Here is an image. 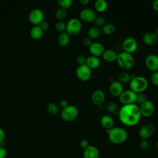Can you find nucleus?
Listing matches in <instances>:
<instances>
[{"label":"nucleus","instance_id":"1","mask_svg":"<svg viewBox=\"0 0 158 158\" xmlns=\"http://www.w3.org/2000/svg\"><path fill=\"white\" fill-rule=\"evenodd\" d=\"M120 121L125 125L133 127L138 123L141 115L139 106L136 104L123 105L118 114Z\"/></svg>","mask_w":158,"mask_h":158},{"label":"nucleus","instance_id":"2","mask_svg":"<svg viewBox=\"0 0 158 158\" xmlns=\"http://www.w3.org/2000/svg\"><path fill=\"white\" fill-rule=\"evenodd\" d=\"M109 140L113 144H120L123 143L128 139L127 131L119 127H114L110 130H106Z\"/></svg>","mask_w":158,"mask_h":158},{"label":"nucleus","instance_id":"3","mask_svg":"<svg viewBox=\"0 0 158 158\" xmlns=\"http://www.w3.org/2000/svg\"><path fill=\"white\" fill-rule=\"evenodd\" d=\"M130 88L136 93H143L148 86V81L146 78L142 76H135L131 77L130 81Z\"/></svg>","mask_w":158,"mask_h":158},{"label":"nucleus","instance_id":"4","mask_svg":"<svg viewBox=\"0 0 158 158\" xmlns=\"http://www.w3.org/2000/svg\"><path fill=\"white\" fill-rule=\"evenodd\" d=\"M116 61L121 69L126 70L131 69L135 63V59L132 54L125 51L122 52L117 55Z\"/></svg>","mask_w":158,"mask_h":158},{"label":"nucleus","instance_id":"5","mask_svg":"<svg viewBox=\"0 0 158 158\" xmlns=\"http://www.w3.org/2000/svg\"><path fill=\"white\" fill-rule=\"evenodd\" d=\"M78 115V108L73 105H69L65 108L62 109L60 116L66 122H72L77 118Z\"/></svg>","mask_w":158,"mask_h":158},{"label":"nucleus","instance_id":"6","mask_svg":"<svg viewBox=\"0 0 158 158\" xmlns=\"http://www.w3.org/2000/svg\"><path fill=\"white\" fill-rule=\"evenodd\" d=\"M81 28L82 25L80 20L77 18H72L66 23L65 31L70 36H76L81 32Z\"/></svg>","mask_w":158,"mask_h":158},{"label":"nucleus","instance_id":"7","mask_svg":"<svg viewBox=\"0 0 158 158\" xmlns=\"http://www.w3.org/2000/svg\"><path fill=\"white\" fill-rule=\"evenodd\" d=\"M76 75L80 80L87 81L91 78L92 71L86 64L78 65L76 70Z\"/></svg>","mask_w":158,"mask_h":158},{"label":"nucleus","instance_id":"8","mask_svg":"<svg viewBox=\"0 0 158 158\" xmlns=\"http://www.w3.org/2000/svg\"><path fill=\"white\" fill-rule=\"evenodd\" d=\"M139 109L141 116L144 117H149L154 114L155 110V106L152 101L147 99L144 102L139 105Z\"/></svg>","mask_w":158,"mask_h":158},{"label":"nucleus","instance_id":"9","mask_svg":"<svg viewBox=\"0 0 158 158\" xmlns=\"http://www.w3.org/2000/svg\"><path fill=\"white\" fill-rule=\"evenodd\" d=\"M136 93L131 89L123 91L118 97L120 102L123 105L135 104Z\"/></svg>","mask_w":158,"mask_h":158},{"label":"nucleus","instance_id":"10","mask_svg":"<svg viewBox=\"0 0 158 158\" xmlns=\"http://www.w3.org/2000/svg\"><path fill=\"white\" fill-rule=\"evenodd\" d=\"M44 15L43 12L38 8L34 9L29 14L28 19L34 25H39L44 20Z\"/></svg>","mask_w":158,"mask_h":158},{"label":"nucleus","instance_id":"11","mask_svg":"<svg viewBox=\"0 0 158 158\" xmlns=\"http://www.w3.org/2000/svg\"><path fill=\"white\" fill-rule=\"evenodd\" d=\"M154 126L151 123H147L140 128L138 131V135L141 139H148L154 134Z\"/></svg>","mask_w":158,"mask_h":158},{"label":"nucleus","instance_id":"12","mask_svg":"<svg viewBox=\"0 0 158 158\" xmlns=\"http://www.w3.org/2000/svg\"><path fill=\"white\" fill-rule=\"evenodd\" d=\"M122 46L125 52L132 54L138 49V43L133 37L126 38L122 44Z\"/></svg>","mask_w":158,"mask_h":158},{"label":"nucleus","instance_id":"13","mask_svg":"<svg viewBox=\"0 0 158 158\" xmlns=\"http://www.w3.org/2000/svg\"><path fill=\"white\" fill-rule=\"evenodd\" d=\"M96 17V12L94 10L89 8H85L80 10L79 13L80 19L87 23L93 22Z\"/></svg>","mask_w":158,"mask_h":158},{"label":"nucleus","instance_id":"14","mask_svg":"<svg viewBox=\"0 0 158 158\" xmlns=\"http://www.w3.org/2000/svg\"><path fill=\"white\" fill-rule=\"evenodd\" d=\"M145 65L147 69L152 72L158 71V56L148 55L145 59Z\"/></svg>","mask_w":158,"mask_h":158},{"label":"nucleus","instance_id":"15","mask_svg":"<svg viewBox=\"0 0 158 158\" xmlns=\"http://www.w3.org/2000/svg\"><path fill=\"white\" fill-rule=\"evenodd\" d=\"M109 91L112 96L119 97L124 91L123 85L119 81H114L110 84Z\"/></svg>","mask_w":158,"mask_h":158},{"label":"nucleus","instance_id":"16","mask_svg":"<svg viewBox=\"0 0 158 158\" xmlns=\"http://www.w3.org/2000/svg\"><path fill=\"white\" fill-rule=\"evenodd\" d=\"M91 101L92 102L97 106H100L102 105L105 101L106 96L103 91L101 89L95 90L91 94Z\"/></svg>","mask_w":158,"mask_h":158},{"label":"nucleus","instance_id":"17","mask_svg":"<svg viewBox=\"0 0 158 158\" xmlns=\"http://www.w3.org/2000/svg\"><path fill=\"white\" fill-rule=\"evenodd\" d=\"M105 51V48L102 44L99 42H93L89 47V51L91 56L96 57L102 56Z\"/></svg>","mask_w":158,"mask_h":158},{"label":"nucleus","instance_id":"18","mask_svg":"<svg viewBox=\"0 0 158 158\" xmlns=\"http://www.w3.org/2000/svg\"><path fill=\"white\" fill-rule=\"evenodd\" d=\"M99 152L98 148L94 146L89 145L83 151V158H99Z\"/></svg>","mask_w":158,"mask_h":158},{"label":"nucleus","instance_id":"19","mask_svg":"<svg viewBox=\"0 0 158 158\" xmlns=\"http://www.w3.org/2000/svg\"><path fill=\"white\" fill-rule=\"evenodd\" d=\"M100 123L104 129L108 130L114 127V120L110 115H104L101 118Z\"/></svg>","mask_w":158,"mask_h":158},{"label":"nucleus","instance_id":"20","mask_svg":"<svg viewBox=\"0 0 158 158\" xmlns=\"http://www.w3.org/2000/svg\"><path fill=\"white\" fill-rule=\"evenodd\" d=\"M158 38L153 32H147L143 36V43L148 46H152L156 44Z\"/></svg>","mask_w":158,"mask_h":158},{"label":"nucleus","instance_id":"21","mask_svg":"<svg viewBox=\"0 0 158 158\" xmlns=\"http://www.w3.org/2000/svg\"><path fill=\"white\" fill-rule=\"evenodd\" d=\"M117 54L116 52L112 49L105 50L102 55L103 59L107 62H112L117 60Z\"/></svg>","mask_w":158,"mask_h":158},{"label":"nucleus","instance_id":"22","mask_svg":"<svg viewBox=\"0 0 158 158\" xmlns=\"http://www.w3.org/2000/svg\"><path fill=\"white\" fill-rule=\"evenodd\" d=\"M100 64H101V61L98 57L90 56L86 58V65L88 67H89L91 70L98 68L100 65Z\"/></svg>","mask_w":158,"mask_h":158},{"label":"nucleus","instance_id":"23","mask_svg":"<svg viewBox=\"0 0 158 158\" xmlns=\"http://www.w3.org/2000/svg\"><path fill=\"white\" fill-rule=\"evenodd\" d=\"M106 109L109 113L118 116L120 107H119V106L114 102L109 101L106 104Z\"/></svg>","mask_w":158,"mask_h":158},{"label":"nucleus","instance_id":"24","mask_svg":"<svg viewBox=\"0 0 158 158\" xmlns=\"http://www.w3.org/2000/svg\"><path fill=\"white\" fill-rule=\"evenodd\" d=\"M70 35L66 32H62L60 33L57 37V42L59 45L61 46H66L70 43Z\"/></svg>","mask_w":158,"mask_h":158},{"label":"nucleus","instance_id":"25","mask_svg":"<svg viewBox=\"0 0 158 158\" xmlns=\"http://www.w3.org/2000/svg\"><path fill=\"white\" fill-rule=\"evenodd\" d=\"M95 10L98 12H105L108 7V3L106 0H96L94 4Z\"/></svg>","mask_w":158,"mask_h":158},{"label":"nucleus","instance_id":"26","mask_svg":"<svg viewBox=\"0 0 158 158\" xmlns=\"http://www.w3.org/2000/svg\"><path fill=\"white\" fill-rule=\"evenodd\" d=\"M43 35V31L39 25H34L30 30V35L34 40L40 39Z\"/></svg>","mask_w":158,"mask_h":158},{"label":"nucleus","instance_id":"27","mask_svg":"<svg viewBox=\"0 0 158 158\" xmlns=\"http://www.w3.org/2000/svg\"><path fill=\"white\" fill-rule=\"evenodd\" d=\"M101 30L99 27L96 26H93L91 27L88 31V36H89L92 40L97 39L99 37L101 33Z\"/></svg>","mask_w":158,"mask_h":158},{"label":"nucleus","instance_id":"28","mask_svg":"<svg viewBox=\"0 0 158 158\" xmlns=\"http://www.w3.org/2000/svg\"><path fill=\"white\" fill-rule=\"evenodd\" d=\"M116 30V27L115 25L112 23H106L102 27L101 31L105 35H112L113 34Z\"/></svg>","mask_w":158,"mask_h":158},{"label":"nucleus","instance_id":"29","mask_svg":"<svg viewBox=\"0 0 158 158\" xmlns=\"http://www.w3.org/2000/svg\"><path fill=\"white\" fill-rule=\"evenodd\" d=\"M118 81L122 83H130L131 80V76L126 72H122L118 75Z\"/></svg>","mask_w":158,"mask_h":158},{"label":"nucleus","instance_id":"30","mask_svg":"<svg viewBox=\"0 0 158 158\" xmlns=\"http://www.w3.org/2000/svg\"><path fill=\"white\" fill-rule=\"evenodd\" d=\"M46 109L49 114H50L51 115H54L57 114L59 112V107H58L57 105L53 102L49 103L47 105Z\"/></svg>","mask_w":158,"mask_h":158},{"label":"nucleus","instance_id":"31","mask_svg":"<svg viewBox=\"0 0 158 158\" xmlns=\"http://www.w3.org/2000/svg\"><path fill=\"white\" fill-rule=\"evenodd\" d=\"M67 11H66V9H63V8H61L60 7L59 9H58L56 13H55V15H56V17L59 20H62L64 19H65V17H67Z\"/></svg>","mask_w":158,"mask_h":158},{"label":"nucleus","instance_id":"32","mask_svg":"<svg viewBox=\"0 0 158 158\" xmlns=\"http://www.w3.org/2000/svg\"><path fill=\"white\" fill-rule=\"evenodd\" d=\"M59 6L63 9H67L72 5V0H57Z\"/></svg>","mask_w":158,"mask_h":158},{"label":"nucleus","instance_id":"33","mask_svg":"<svg viewBox=\"0 0 158 158\" xmlns=\"http://www.w3.org/2000/svg\"><path fill=\"white\" fill-rule=\"evenodd\" d=\"M95 26L98 27H102L106 23V20L103 16H98L96 17L95 19L93 21Z\"/></svg>","mask_w":158,"mask_h":158},{"label":"nucleus","instance_id":"34","mask_svg":"<svg viewBox=\"0 0 158 158\" xmlns=\"http://www.w3.org/2000/svg\"><path fill=\"white\" fill-rule=\"evenodd\" d=\"M55 28L60 33L64 32L66 30V23L62 20H59L55 25Z\"/></svg>","mask_w":158,"mask_h":158},{"label":"nucleus","instance_id":"35","mask_svg":"<svg viewBox=\"0 0 158 158\" xmlns=\"http://www.w3.org/2000/svg\"><path fill=\"white\" fill-rule=\"evenodd\" d=\"M146 100H147V97H146V95L144 93V92L136 93L135 104L140 105Z\"/></svg>","mask_w":158,"mask_h":158},{"label":"nucleus","instance_id":"36","mask_svg":"<svg viewBox=\"0 0 158 158\" xmlns=\"http://www.w3.org/2000/svg\"><path fill=\"white\" fill-rule=\"evenodd\" d=\"M139 148L141 150L143 151H146L149 149V143L148 139H141V141L139 142Z\"/></svg>","mask_w":158,"mask_h":158},{"label":"nucleus","instance_id":"37","mask_svg":"<svg viewBox=\"0 0 158 158\" xmlns=\"http://www.w3.org/2000/svg\"><path fill=\"white\" fill-rule=\"evenodd\" d=\"M151 81L154 86H158V71L153 72L151 75Z\"/></svg>","mask_w":158,"mask_h":158},{"label":"nucleus","instance_id":"38","mask_svg":"<svg viewBox=\"0 0 158 158\" xmlns=\"http://www.w3.org/2000/svg\"><path fill=\"white\" fill-rule=\"evenodd\" d=\"M86 58L87 57H86V56H84V55H80V56H78L77 57V62L78 64L79 65L86 64Z\"/></svg>","mask_w":158,"mask_h":158},{"label":"nucleus","instance_id":"39","mask_svg":"<svg viewBox=\"0 0 158 158\" xmlns=\"http://www.w3.org/2000/svg\"><path fill=\"white\" fill-rule=\"evenodd\" d=\"M93 43V40L90 38L89 36H86L83 40V44L85 47L89 48Z\"/></svg>","mask_w":158,"mask_h":158},{"label":"nucleus","instance_id":"40","mask_svg":"<svg viewBox=\"0 0 158 158\" xmlns=\"http://www.w3.org/2000/svg\"><path fill=\"white\" fill-rule=\"evenodd\" d=\"M89 146V141L86 139H83L82 140L80 141V146L81 148H82L83 150L86 148H87L88 146Z\"/></svg>","mask_w":158,"mask_h":158},{"label":"nucleus","instance_id":"41","mask_svg":"<svg viewBox=\"0 0 158 158\" xmlns=\"http://www.w3.org/2000/svg\"><path fill=\"white\" fill-rule=\"evenodd\" d=\"M39 26H40V27L41 28V30H42L43 31H46V30H48L49 29V23H48L47 22L44 21V20H43V21L39 25Z\"/></svg>","mask_w":158,"mask_h":158},{"label":"nucleus","instance_id":"42","mask_svg":"<svg viewBox=\"0 0 158 158\" xmlns=\"http://www.w3.org/2000/svg\"><path fill=\"white\" fill-rule=\"evenodd\" d=\"M7 151L4 148H0V158H4L6 157Z\"/></svg>","mask_w":158,"mask_h":158},{"label":"nucleus","instance_id":"43","mask_svg":"<svg viewBox=\"0 0 158 158\" xmlns=\"http://www.w3.org/2000/svg\"><path fill=\"white\" fill-rule=\"evenodd\" d=\"M69 104V102L67 100L65 99H62L60 101V106L63 109V108H65L67 106H68Z\"/></svg>","mask_w":158,"mask_h":158},{"label":"nucleus","instance_id":"44","mask_svg":"<svg viewBox=\"0 0 158 158\" xmlns=\"http://www.w3.org/2000/svg\"><path fill=\"white\" fill-rule=\"evenodd\" d=\"M152 9L158 12V0H154L152 4Z\"/></svg>","mask_w":158,"mask_h":158},{"label":"nucleus","instance_id":"45","mask_svg":"<svg viewBox=\"0 0 158 158\" xmlns=\"http://www.w3.org/2000/svg\"><path fill=\"white\" fill-rule=\"evenodd\" d=\"M5 138V132L4 130L0 127V141H4Z\"/></svg>","mask_w":158,"mask_h":158},{"label":"nucleus","instance_id":"46","mask_svg":"<svg viewBox=\"0 0 158 158\" xmlns=\"http://www.w3.org/2000/svg\"><path fill=\"white\" fill-rule=\"evenodd\" d=\"M78 2L81 4H82V5H86V4H88L89 2V1H90V0H78Z\"/></svg>","mask_w":158,"mask_h":158},{"label":"nucleus","instance_id":"47","mask_svg":"<svg viewBox=\"0 0 158 158\" xmlns=\"http://www.w3.org/2000/svg\"><path fill=\"white\" fill-rule=\"evenodd\" d=\"M154 33L155 35H156V36L158 38V27L155 30V31H154Z\"/></svg>","mask_w":158,"mask_h":158},{"label":"nucleus","instance_id":"48","mask_svg":"<svg viewBox=\"0 0 158 158\" xmlns=\"http://www.w3.org/2000/svg\"><path fill=\"white\" fill-rule=\"evenodd\" d=\"M156 148H157V150H158V141H157V143H156Z\"/></svg>","mask_w":158,"mask_h":158},{"label":"nucleus","instance_id":"49","mask_svg":"<svg viewBox=\"0 0 158 158\" xmlns=\"http://www.w3.org/2000/svg\"><path fill=\"white\" fill-rule=\"evenodd\" d=\"M4 158H7V157H4Z\"/></svg>","mask_w":158,"mask_h":158}]
</instances>
